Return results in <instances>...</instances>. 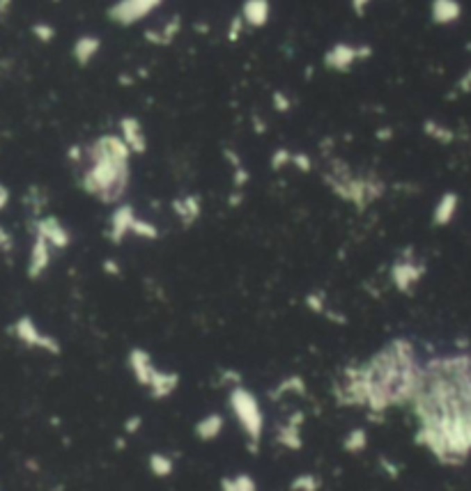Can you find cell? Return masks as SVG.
<instances>
[{
  "label": "cell",
  "instance_id": "cell-1",
  "mask_svg": "<svg viewBox=\"0 0 471 491\" xmlns=\"http://www.w3.org/2000/svg\"><path fill=\"white\" fill-rule=\"evenodd\" d=\"M423 383L425 365L414 342L409 338H393L361 365L345 367L336 395L340 404L384 415L395 406H412Z\"/></svg>",
  "mask_w": 471,
  "mask_h": 491
},
{
  "label": "cell",
  "instance_id": "cell-2",
  "mask_svg": "<svg viewBox=\"0 0 471 491\" xmlns=\"http://www.w3.org/2000/svg\"><path fill=\"white\" fill-rule=\"evenodd\" d=\"M131 149L115 133L99 135L88 147V168L83 175V188L104 205H117L129 188Z\"/></svg>",
  "mask_w": 471,
  "mask_h": 491
},
{
  "label": "cell",
  "instance_id": "cell-3",
  "mask_svg": "<svg viewBox=\"0 0 471 491\" xmlns=\"http://www.w3.org/2000/svg\"><path fill=\"white\" fill-rule=\"evenodd\" d=\"M336 163H338L340 170H331L324 177V181L338 198H342L345 202H349V205H354L358 209H363L384 195V184L379 179L352 175V172H349L340 161H336Z\"/></svg>",
  "mask_w": 471,
  "mask_h": 491
},
{
  "label": "cell",
  "instance_id": "cell-4",
  "mask_svg": "<svg viewBox=\"0 0 471 491\" xmlns=\"http://www.w3.org/2000/svg\"><path fill=\"white\" fill-rule=\"evenodd\" d=\"M228 404L239 422V427H242V432L249 439V450L258 452L260 441L265 436V411L260 406L258 397L249 388L235 386L228 392Z\"/></svg>",
  "mask_w": 471,
  "mask_h": 491
},
{
  "label": "cell",
  "instance_id": "cell-5",
  "mask_svg": "<svg viewBox=\"0 0 471 491\" xmlns=\"http://www.w3.org/2000/svg\"><path fill=\"white\" fill-rule=\"evenodd\" d=\"M423 276H425V264L416 260L412 251L402 253L391 267V283L402 294H412L414 287L423 281Z\"/></svg>",
  "mask_w": 471,
  "mask_h": 491
},
{
  "label": "cell",
  "instance_id": "cell-6",
  "mask_svg": "<svg viewBox=\"0 0 471 491\" xmlns=\"http://www.w3.org/2000/svg\"><path fill=\"white\" fill-rule=\"evenodd\" d=\"M372 56V49L368 44H345V42H338L333 44L331 49L324 53V67L331 72H347L358 63V60H368Z\"/></svg>",
  "mask_w": 471,
  "mask_h": 491
},
{
  "label": "cell",
  "instance_id": "cell-7",
  "mask_svg": "<svg viewBox=\"0 0 471 491\" xmlns=\"http://www.w3.org/2000/svg\"><path fill=\"white\" fill-rule=\"evenodd\" d=\"M163 0H117L108 10V17L119 26H133L140 19L149 17Z\"/></svg>",
  "mask_w": 471,
  "mask_h": 491
},
{
  "label": "cell",
  "instance_id": "cell-8",
  "mask_svg": "<svg viewBox=\"0 0 471 491\" xmlns=\"http://www.w3.org/2000/svg\"><path fill=\"white\" fill-rule=\"evenodd\" d=\"M301 425H304V413L301 411H295L286 422H281L276 427V436L274 441L286 450H292L299 452L304 448V436H301Z\"/></svg>",
  "mask_w": 471,
  "mask_h": 491
},
{
  "label": "cell",
  "instance_id": "cell-9",
  "mask_svg": "<svg viewBox=\"0 0 471 491\" xmlns=\"http://www.w3.org/2000/svg\"><path fill=\"white\" fill-rule=\"evenodd\" d=\"M17 335H19V340H24L28 347H37V349H44L49 353H60L58 340L47 335V333H42V331L35 326V322L28 319V317L17 322Z\"/></svg>",
  "mask_w": 471,
  "mask_h": 491
},
{
  "label": "cell",
  "instance_id": "cell-10",
  "mask_svg": "<svg viewBox=\"0 0 471 491\" xmlns=\"http://www.w3.org/2000/svg\"><path fill=\"white\" fill-rule=\"evenodd\" d=\"M126 365H129L136 383L138 386H143V388H147L149 383H152L154 374L159 372V367L154 365L152 356H149L145 349H140V347H133V349L129 351V356H126Z\"/></svg>",
  "mask_w": 471,
  "mask_h": 491
},
{
  "label": "cell",
  "instance_id": "cell-11",
  "mask_svg": "<svg viewBox=\"0 0 471 491\" xmlns=\"http://www.w3.org/2000/svg\"><path fill=\"white\" fill-rule=\"evenodd\" d=\"M136 218L138 216H136V211H133L131 205H119L113 214H110L106 237L113 241V244H122V241L131 234L133 221H136Z\"/></svg>",
  "mask_w": 471,
  "mask_h": 491
},
{
  "label": "cell",
  "instance_id": "cell-12",
  "mask_svg": "<svg viewBox=\"0 0 471 491\" xmlns=\"http://www.w3.org/2000/svg\"><path fill=\"white\" fill-rule=\"evenodd\" d=\"M119 138L126 142V147L131 149V154H145V149H147L145 129L136 117L126 115L119 119Z\"/></svg>",
  "mask_w": 471,
  "mask_h": 491
},
{
  "label": "cell",
  "instance_id": "cell-13",
  "mask_svg": "<svg viewBox=\"0 0 471 491\" xmlns=\"http://www.w3.org/2000/svg\"><path fill=\"white\" fill-rule=\"evenodd\" d=\"M173 211L177 216V221L184 225V228H191L193 223L198 221L200 214H203V202H200L198 195H184V198H177L173 202Z\"/></svg>",
  "mask_w": 471,
  "mask_h": 491
},
{
  "label": "cell",
  "instance_id": "cell-14",
  "mask_svg": "<svg viewBox=\"0 0 471 491\" xmlns=\"http://www.w3.org/2000/svg\"><path fill=\"white\" fill-rule=\"evenodd\" d=\"M179 388V374L170 372V369H159L154 374L152 383L147 386V392L152 399H168Z\"/></svg>",
  "mask_w": 471,
  "mask_h": 491
},
{
  "label": "cell",
  "instance_id": "cell-15",
  "mask_svg": "<svg viewBox=\"0 0 471 491\" xmlns=\"http://www.w3.org/2000/svg\"><path fill=\"white\" fill-rule=\"evenodd\" d=\"M223 429H226V418H223L221 413H207L205 418H200L196 422V427H193V434H196L198 441H216L219 436L223 434Z\"/></svg>",
  "mask_w": 471,
  "mask_h": 491
},
{
  "label": "cell",
  "instance_id": "cell-16",
  "mask_svg": "<svg viewBox=\"0 0 471 491\" xmlns=\"http://www.w3.org/2000/svg\"><path fill=\"white\" fill-rule=\"evenodd\" d=\"M458 205H460V198L453 191L444 193L435 205V211H432V223H435L437 228L448 225L455 218V214H458Z\"/></svg>",
  "mask_w": 471,
  "mask_h": 491
},
{
  "label": "cell",
  "instance_id": "cell-17",
  "mask_svg": "<svg viewBox=\"0 0 471 491\" xmlns=\"http://www.w3.org/2000/svg\"><path fill=\"white\" fill-rule=\"evenodd\" d=\"M269 14H272V7H269V0H246L242 7V19L244 24H249L253 28H263L267 26Z\"/></svg>",
  "mask_w": 471,
  "mask_h": 491
},
{
  "label": "cell",
  "instance_id": "cell-18",
  "mask_svg": "<svg viewBox=\"0 0 471 491\" xmlns=\"http://www.w3.org/2000/svg\"><path fill=\"white\" fill-rule=\"evenodd\" d=\"M49 262H51V244L44 237L37 234L35 246H33V255H30V269H28L30 278L42 276L44 271H47Z\"/></svg>",
  "mask_w": 471,
  "mask_h": 491
},
{
  "label": "cell",
  "instance_id": "cell-19",
  "mask_svg": "<svg viewBox=\"0 0 471 491\" xmlns=\"http://www.w3.org/2000/svg\"><path fill=\"white\" fill-rule=\"evenodd\" d=\"M432 21L439 26H448L453 24V21L460 19L462 14V7L458 0H432Z\"/></svg>",
  "mask_w": 471,
  "mask_h": 491
},
{
  "label": "cell",
  "instance_id": "cell-20",
  "mask_svg": "<svg viewBox=\"0 0 471 491\" xmlns=\"http://www.w3.org/2000/svg\"><path fill=\"white\" fill-rule=\"evenodd\" d=\"M40 237H44L51 246H56V248H67L72 241L69 232H67L58 221H53V218H47L44 223H40Z\"/></svg>",
  "mask_w": 471,
  "mask_h": 491
},
{
  "label": "cell",
  "instance_id": "cell-21",
  "mask_svg": "<svg viewBox=\"0 0 471 491\" xmlns=\"http://www.w3.org/2000/svg\"><path fill=\"white\" fill-rule=\"evenodd\" d=\"M179 28H182V24H179V17H173L168 21V24H163V28L159 30H147L145 33V40L149 44H156V47H166V44H170L177 37L179 33Z\"/></svg>",
  "mask_w": 471,
  "mask_h": 491
},
{
  "label": "cell",
  "instance_id": "cell-22",
  "mask_svg": "<svg viewBox=\"0 0 471 491\" xmlns=\"http://www.w3.org/2000/svg\"><path fill=\"white\" fill-rule=\"evenodd\" d=\"M286 395H299V397L306 395V381L299 374L286 376L283 381H279V386L269 392V397L276 399V402H279L281 397H286Z\"/></svg>",
  "mask_w": 471,
  "mask_h": 491
},
{
  "label": "cell",
  "instance_id": "cell-23",
  "mask_svg": "<svg viewBox=\"0 0 471 491\" xmlns=\"http://www.w3.org/2000/svg\"><path fill=\"white\" fill-rule=\"evenodd\" d=\"M101 49V42L99 37H81V40L74 44V58L78 60V65H88L90 60H94V56L99 53Z\"/></svg>",
  "mask_w": 471,
  "mask_h": 491
},
{
  "label": "cell",
  "instance_id": "cell-24",
  "mask_svg": "<svg viewBox=\"0 0 471 491\" xmlns=\"http://www.w3.org/2000/svg\"><path fill=\"white\" fill-rule=\"evenodd\" d=\"M147 468L154 478H170L175 471V459L170 455H163V452H152L147 457Z\"/></svg>",
  "mask_w": 471,
  "mask_h": 491
},
{
  "label": "cell",
  "instance_id": "cell-25",
  "mask_svg": "<svg viewBox=\"0 0 471 491\" xmlns=\"http://www.w3.org/2000/svg\"><path fill=\"white\" fill-rule=\"evenodd\" d=\"M221 491H258V482L251 473H237L221 478Z\"/></svg>",
  "mask_w": 471,
  "mask_h": 491
},
{
  "label": "cell",
  "instance_id": "cell-26",
  "mask_svg": "<svg viewBox=\"0 0 471 491\" xmlns=\"http://www.w3.org/2000/svg\"><path fill=\"white\" fill-rule=\"evenodd\" d=\"M365 448H368V432H365L363 427L349 429L345 439H342V450L349 452V455H358V452H363Z\"/></svg>",
  "mask_w": 471,
  "mask_h": 491
},
{
  "label": "cell",
  "instance_id": "cell-27",
  "mask_svg": "<svg viewBox=\"0 0 471 491\" xmlns=\"http://www.w3.org/2000/svg\"><path fill=\"white\" fill-rule=\"evenodd\" d=\"M320 487H322V480L315 473H299L290 482V491H320Z\"/></svg>",
  "mask_w": 471,
  "mask_h": 491
},
{
  "label": "cell",
  "instance_id": "cell-28",
  "mask_svg": "<svg viewBox=\"0 0 471 491\" xmlns=\"http://www.w3.org/2000/svg\"><path fill=\"white\" fill-rule=\"evenodd\" d=\"M423 131H425V135H430V138L437 140V142H451L453 140V131L446 129V126H442V124H437L435 119L423 122Z\"/></svg>",
  "mask_w": 471,
  "mask_h": 491
},
{
  "label": "cell",
  "instance_id": "cell-29",
  "mask_svg": "<svg viewBox=\"0 0 471 491\" xmlns=\"http://www.w3.org/2000/svg\"><path fill=\"white\" fill-rule=\"evenodd\" d=\"M226 158L230 161V165H233V179H235V188H242L246 181H249V172H246V168L242 165V158L235 156V152H230V149H226Z\"/></svg>",
  "mask_w": 471,
  "mask_h": 491
},
{
  "label": "cell",
  "instance_id": "cell-30",
  "mask_svg": "<svg viewBox=\"0 0 471 491\" xmlns=\"http://www.w3.org/2000/svg\"><path fill=\"white\" fill-rule=\"evenodd\" d=\"M131 234H133V237H138V239L154 241L156 237H159V230H156V225H154V223L143 221V218H136V221H133Z\"/></svg>",
  "mask_w": 471,
  "mask_h": 491
},
{
  "label": "cell",
  "instance_id": "cell-31",
  "mask_svg": "<svg viewBox=\"0 0 471 491\" xmlns=\"http://www.w3.org/2000/svg\"><path fill=\"white\" fill-rule=\"evenodd\" d=\"M292 154L295 152H290V149H276V152L272 154V168L283 170L286 165L292 163Z\"/></svg>",
  "mask_w": 471,
  "mask_h": 491
},
{
  "label": "cell",
  "instance_id": "cell-32",
  "mask_svg": "<svg viewBox=\"0 0 471 491\" xmlns=\"http://www.w3.org/2000/svg\"><path fill=\"white\" fill-rule=\"evenodd\" d=\"M306 306H308L313 313H324V310H327V301H324V294H320V292H315V294H308V297H306Z\"/></svg>",
  "mask_w": 471,
  "mask_h": 491
},
{
  "label": "cell",
  "instance_id": "cell-33",
  "mask_svg": "<svg viewBox=\"0 0 471 491\" xmlns=\"http://www.w3.org/2000/svg\"><path fill=\"white\" fill-rule=\"evenodd\" d=\"M274 108L279 113H288L290 108H292V101H290L283 92H274Z\"/></svg>",
  "mask_w": 471,
  "mask_h": 491
},
{
  "label": "cell",
  "instance_id": "cell-34",
  "mask_svg": "<svg viewBox=\"0 0 471 491\" xmlns=\"http://www.w3.org/2000/svg\"><path fill=\"white\" fill-rule=\"evenodd\" d=\"M292 165H297L301 172H308L311 170V156L304 154V152H295L292 154Z\"/></svg>",
  "mask_w": 471,
  "mask_h": 491
},
{
  "label": "cell",
  "instance_id": "cell-35",
  "mask_svg": "<svg viewBox=\"0 0 471 491\" xmlns=\"http://www.w3.org/2000/svg\"><path fill=\"white\" fill-rule=\"evenodd\" d=\"M221 383H230V388L242 386V374L235 372V369H226V372L221 374Z\"/></svg>",
  "mask_w": 471,
  "mask_h": 491
},
{
  "label": "cell",
  "instance_id": "cell-36",
  "mask_svg": "<svg viewBox=\"0 0 471 491\" xmlns=\"http://www.w3.org/2000/svg\"><path fill=\"white\" fill-rule=\"evenodd\" d=\"M140 427H143V418H140V415H131V418H126V422H124L126 434H136Z\"/></svg>",
  "mask_w": 471,
  "mask_h": 491
},
{
  "label": "cell",
  "instance_id": "cell-37",
  "mask_svg": "<svg viewBox=\"0 0 471 491\" xmlns=\"http://www.w3.org/2000/svg\"><path fill=\"white\" fill-rule=\"evenodd\" d=\"M242 28H244V19L239 17V19H235L233 21V26H230V33H228V37H230V42H235L239 35H242Z\"/></svg>",
  "mask_w": 471,
  "mask_h": 491
},
{
  "label": "cell",
  "instance_id": "cell-38",
  "mask_svg": "<svg viewBox=\"0 0 471 491\" xmlns=\"http://www.w3.org/2000/svg\"><path fill=\"white\" fill-rule=\"evenodd\" d=\"M35 33L42 37L44 42H49L51 37H53L56 33H53V28H49V26H35Z\"/></svg>",
  "mask_w": 471,
  "mask_h": 491
},
{
  "label": "cell",
  "instance_id": "cell-39",
  "mask_svg": "<svg viewBox=\"0 0 471 491\" xmlns=\"http://www.w3.org/2000/svg\"><path fill=\"white\" fill-rule=\"evenodd\" d=\"M379 464H382V466L386 468V471H388V475H391V478H398L400 468H398V466H395V464H391V462H388V459H386V457H384V459H379Z\"/></svg>",
  "mask_w": 471,
  "mask_h": 491
},
{
  "label": "cell",
  "instance_id": "cell-40",
  "mask_svg": "<svg viewBox=\"0 0 471 491\" xmlns=\"http://www.w3.org/2000/svg\"><path fill=\"white\" fill-rule=\"evenodd\" d=\"M370 5V0H352V10L358 14V17H361V14L365 12V7Z\"/></svg>",
  "mask_w": 471,
  "mask_h": 491
},
{
  "label": "cell",
  "instance_id": "cell-41",
  "mask_svg": "<svg viewBox=\"0 0 471 491\" xmlns=\"http://www.w3.org/2000/svg\"><path fill=\"white\" fill-rule=\"evenodd\" d=\"M104 271H106V274H110V276H117V274H119V267H117L113 260H106V262H104Z\"/></svg>",
  "mask_w": 471,
  "mask_h": 491
},
{
  "label": "cell",
  "instance_id": "cell-42",
  "mask_svg": "<svg viewBox=\"0 0 471 491\" xmlns=\"http://www.w3.org/2000/svg\"><path fill=\"white\" fill-rule=\"evenodd\" d=\"M460 90H462V92H471V72L460 81Z\"/></svg>",
  "mask_w": 471,
  "mask_h": 491
}]
</instances>
